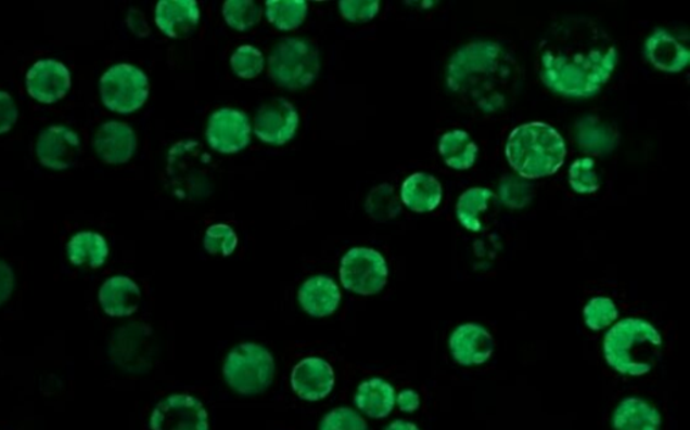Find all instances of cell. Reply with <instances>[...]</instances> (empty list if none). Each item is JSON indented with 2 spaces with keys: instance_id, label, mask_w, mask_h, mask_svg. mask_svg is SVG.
<instances>
[{
  "instance_id": "24",
  "label": "cell",
  "mask_w": 690,
  "mask_h": 430,
  "mask_svg": "<svg viewBox=\"0 0 690 430\" xmlns=\"http://www.w3.org/2000/svg\"><path fill=\"white\" fill-rule=\"evenodd\" d=\"M355 404L366 416L385 418L394 409L395 390L385 379L371 378L358 388Z\"/></svg>"
},
{
  "instance_id": "1",
  "label": "cell",
  "mask_w": 690,
  "mask_h": 430,
  "mask_svg": "<svg viewBox=\"0 0 690 430\" xmlns=\"http://www.w3.org/2000/svg\"><path fill=\"white\" fill-rule=\"evenodd\" d=\"M617 60L615 42L598 22L566 16L554 22L539 43V77L560 96L589 99L610 81Z\"/></svg>"
},
{
  "instance_id": "14",
  "label": "cell",
  "mask_w": 690,
  "mask_h": 430,
  "mask_svg": "<svg viewBox=\"0 0 690 430\" xmlns=\"http://www.w3.org/2000/svg\"><path fill=\"white\" fill-rule=\"evenodd\" d=\"M30 96L43 104H53L65 97L71 89V73L55 60H41L26 75Z\"/></svg>"
},
{
  "instance_id": "40",
  "label": "cell",
  "mask_w": 690,
  "mask_h": 430,
  "mask_svg": "<svg viewBox=\"0 0 690 430\" xmlns=\"http://www.w3.org/2000/svg\"><path fill=\"white\" fill-rule=\"evenodd\" d=\"M395 402H397L399 409L405 413H414L419 411L421 406L420 394L413 389L403 390L397 399H395Z\"/></svg>"
},
{
  "instance_id": "41",
  "label": "cell",
  "mask_w": 690,
  "mask_h": 430,
  "mask_svg": "<svg viewBox=\"0 0 690 430\" xmlns=\"http://www.w3.org/2000/svg\"><path fill=\"white\" fill-rule=\"evenodd\" d=\"M129 26L130 29L136 32L139 37H148L149 36V27L146 22L143 19V15L139 13L138 10H131L129 14Z\"/></svg>"
},
{
  "instance_id": "6",
  "label": "cell",
  "mask_w": 690,
  "mask_h": 430,
  "mask_svg": "<svg viewBox=\"0 0 690 430\" xmlns=\"http://www.w3.org/2000/svg\"><path fill=\"white\" fill-rule=\"evenodd\" d=\"M225 378L232 390L242 395L264 393L276 374L274 359L270 351L257 343H242L227 355Z\"/></svg>"
},
{
  "instance_id": "9",
  "label": "cell",
  "mask_w": 690,
  "mask_h": 430,
  "mask_svg": "<svg viewBox=\"0 0 690 430\" xmlns=\"http://www.w3.org/2000/svg\"><path fill=\"white\" fill-rule=\"evenodd\" d=\"M152 430H209L208 413L197 399L173 394L159 402L150 418Z\"/></svg>"
},
{
  "instance_id": "10",
  "label": "cell",
  "mask_w": 690,
  "mask_h": 430,
  "mask_svg": "<svg viewBox=\"0 0 690 430\" xmlns=\"http://www.w3.org/2000/svg\"><path fill=\"white\" fill-rule=\"evenodd\" d=\"M207 142L217 153L231 155L247 147L252 138V125L246 114L232 108H221L209 117Z\"/></svg>"
},
{
  "instance_id": "7",
  "label": "cell",
  "mask_w": 690,
  "mask_h": 430,
  "mask_svg": "<svg viewBox=\"0 0 690 430\" xmlns=\"http://www.w3.org/2000/svg\"><path fill=\"white\" fill-rule=\"evenodd\" d=\"M149 78L130 64L114 65L100 78V96L110 110L132 114L148 102Z\"/></svg>"
},
{
  "instance_id": "26",
  "label": "cell",
  "mask_w": 690,
  "mask_h": 430,
  "mask_svg": "<svg viewBox=\"0 0 690 430\" xmlns=\"http://www.w3.org/2000/svg\"><path fill=\"white\" fill-rule=\"evenodd\" d=\"M68 257L76 266H89L98 270L107 260L108 244L102 234L94 232H80L75 234L68 243Z\"/></svg>"
},
{
  "instance_id": "39",
  "label": "cell",
  "mask_w": 690,
  "mask_h": 430,
  "mask_svg": "<svg viewBox=\"0 0 690 430\" xmlns=\"http://www.w3.org/2000/svg\"><path fill=\"white\" fill-rule=\"evenodd\" d=\"M15 286L14 272L5 264L3 260H0V305L4 304L13 294Z\"/></svg>"
},
{
  "instance_id": "34",
  "label": "cell",
  "mask_w": 690,
  "mask_h": 430,
  "mask_svg": "<svg viewBox=\"0 0 690 430\" xmlns=\"http://www.w3.org/2000/svg\"><path fill=\"white\" fill-rule=\"evenodd\" d=\"M232 71L244 80H252L258 77L265 68L264 54L260 50L252 47V44H243L232 54L231 61Z\"/></svg>"
},
{
  "instance_id": "13",
  "label": "cell",
  "mask_w": 690,
  "mask_h": 430,
  "mask_svg": "<svg viewBox=\"0 0 690 430\" xmlns=\"http://www.w3.org/2000/svg\"><path fill=\"white\" fill-rule=\"evenodd\" d=\"M38 160L50 170L71 169L80 155V138L64 126H52L41 132L36 144Z\"/></svg>"
},
{
  "instance_id": "22",
  "label": "cell",
  "mask_w": 690,
  "mask_h": 430,
  "mask_svg": "<svg viewBox=\"0 0 690 430\" xmlns=\"http://www.w3.org/2000/svg\"><path fill=\"white\" fill-rule=\"evenodd\" d=\"M400 199L414 213H432L443 200L442 183L426 172H416L406 178L400 187Z\"/></svg>"
},
{
  "instance_id": "33",
  "label": "cell",
  "mask_w": 690,
  "mask_h": 430,
  "mask_svg": "<svg viewBox=\"0 0 690 430\" xmlns=\"http://www.w3.org/2000/svg\"><path fill=\"white\" fill-rule=\"evenodd\" d=\"M534 190L523 178L508 177L499 184V198L509 209H525L531 205Z\"/></svg>"
},
{
  "instance_id": "23",
  "label": "cell",
  "mask_w": 690,
  "mask_h": 430,
  "mask_svg": "<svg viewBox=\"0 0 690 430\" xmlns=\"http://www.w3.org/2000/svg\"><path fill=\"white\" fill-rule=\"evenodd\" d=\"M614 430H661V413L649 401L627 396L619 402L611 418Z\"/></svg>"
},
{
  "instance_id": "4",
  "label": "cell",
  "mask_w": 690,
  "mask_h": 430,
  "mask_svg": "<svg viewBox=\"0 0 690 430\" xmlns=\"http://www.w3.org/2000/svg\"><path fill=\"white\" fill-rule=\"evenodd\" d=\"M506 158L523 180H538L561 169L566 158V145L552 126L528 122L510 133Z\"/></svg>"
},
{
  "instance_id": "8",
  "label": "cell",
  "mask_w": 690,
  "mask_h": 430,
  "mask_svg": "<svg viewBox=\"0 0 690 430\" xmlns=\"http://www.w3.org/2000/svg\"><path fill=\"white\" fill-rule=\"evenodd\" d=\"M388 268L385 257L370 248H354L343 257L341 278L345 289L361 296L380 294L386 287Z\"/></svg>"
},
{
  "instance_id": "28",
  "label": "cell",
  "mask_w": 690,
  "mask_h": 430,
  "mask_svg": "<svg viewBox=\"0 0 690 430\" xmlns=\"http://www.w3.org/2000/svg\"><path fill=\"white\" fill-rule=\"evenodd\" d=\"M308 9V3L303 0H269L266 16L278 30L292 31L303 25Z\"/></svg>"
},
{
  "instance_id": "11",
  "label": "cell",
  "mask_w": 690,
  "mask_h": 430,
  "mask_svg": "<svg viewBox=\"0 0 690 430\" xmlns=\"http://www.w3.org/2000/svg\"><path fill=\"white\" fill-rule=\"evenodd\" d=\"M298 125L299 116L294 105L285 99H276L259 108L254 132L260 142L283 145L296 135Z\"/></svg>"
},
{
  "instance_id": "12",
  "label": "cell",
  "mask_w": 690,
  "mask_h": 430,
  "mask_svg": "<svg viewBox=\"0 0 690 430\" xmlns=\"http://www.w3.org/2000/svg\"><path fill=\"white\" fill-rule=\"evenodd\" d=\"M448 344L455 362L464 367L484 365L495 351L491 333L477 323L460 324L450 334Z\"/></svg>"
},
{
  "instance_id": "18",
  "label": "cell",
  "mask_w": 690,
  "mask_h": 430,
  "mask_svg": "<svg viewBox=\"0 0 690 430\" xmlns=\"http://www.w3.org/2000/svg\"><path fill=\"white\" fill-rule=\"evenodd\" d=\"M202 18L194 0H163L155 8V24L169 38H186L197 29Z\"/></svg>"
},
{
  "instance_id": "42",
  "label": "cell",
  "mask_w": 690,
  "mask_h": 430,
  "mask_svg": "<svg viewBox=\"0 0 690 430\" xmlns=\"http://www.w3.org/2000/svg\"><path fill=\"white\" fill-rule=\"evenodd\" d=\"M386 430H420V428L417 427L416 424L413 422L406 421V420H397L389 424Z\"/></svg>"
},
{
  "instance_id": "21",
  "label": "cell",
  "mask_w": 690,
  "mask_h": 430,
  "mask_svg": "<svg viewBox=\"0 0 690 430\" xmlns=\"http://www.w3.org/2000/svg\"><path fill=\"white\" fill-rule=\"evenodd\" d=\"M299 304L306 314L325 317L341 305L342 294L337 284L327 276H315L306 281L298 292Z\"/></svg>"
},
{
  "instance_id": "36",
  "label": "cell",
  "mask_w": 690,
  "mask_h": 430,
  "mask_svg": "<svg viewBox=\"0 0 690 430\" xmlns=\"http://www.w3.org/2000/svg\"><path fill=\"white\" fill-rule=\"evenodd\" d=\"M320 430H369V428L358 413L349 407H338L322 418Z\"/></svg>"
},
{
  "instance_id": "19",
  "label": "cell",
  "mask_w": 690,
  "mask_h": 430,
  "mask_svg": "<svg viewBox=\"0 0 690 430\" xmlns=\"http://www.w3.org/2000/svg\"><path fill=\"white\" fill-rule=\"evenodd\" d=\"M141 289L131 278L114 276L99 290V301L108 316L125 317L136 314L141 303Z\"/></svg>"
},
{
  "instance_id": "32",
  "label": "cell",
  "mask_w": 690,
  "mask_h": 430,
  "mask_svg": "<svg viewBox=\"0 0 690 430\" xmlns=\"http://www.w3.org/2000/svg\"><path fill=\"white\" fill-rule=\"evenodd\" d=\"M570 184L577 194H593L600 188V178L597 164L591 158H580L573 161L570 169Z\"/></svg>"
},
{
  "instance_id": "38",
  "label": "cell",
  "mask_w": 690,
  "mask_h": 430,
  "mask_svg": "<svg viewBox=\"0 0 690 430\" xmlns=\"http://www.w3.org/2000/svg\"><path fill=\"white\" fill-rule=\"evenodd\" d=\"M16 119H18V109L13 97L8 92L0 91V135L9 132Z\"/></svg>"
},
{
  "instance_id": "35",
  "label": "cell",
  "mask_w": 690,
  "mask_h": 430,
  "mask_svg": "<svg viewBox=\"0 0 690 430\" xmlns=\"http://www.w3.org/2000/svg\"><path fill=\"white\" fill-rule=\"evenodd\" d=\"M237 247V233L226 223H216L205 232L204 248L209 255L231 256Z\"/></svg>"
},
{
  "instance_id": "2",
  "label": "cell",
  "mask_w": 690,
  "mask_h": 430,
  "mask_svg": "<svg viewBox=\"0 0 690 430\" xmlns=\"http://www.w3.org/2000/svg\"><path fill=\"white\" fill-rule=\"evenodd\" d=\"M447 86L470 107L497 114L514 103L522 71L502 44L482 39L456 50L447 66Z\"/></svg>"
},
{
  "instance_id": "17",
  "label": "cell",
  "mask_w": 690,
  "mask_h": 430,
  "mask_svg": "<svg viewBox=\"0 0 690 430\" xmlns=\"http://www.w3.org/2000/svg\"><path fill=\"white\" fill-rule=\"evenodd\" d=\"M643 53L655 69L666 73H680L690 61L688 48L665 29L651 32L644 41Z\"/></svg>"
},
{
  "instance_id": "30",
  "label": "cell",
  "mask_w": 690,
  "mask_h": 430,
  "mask_svg": "<svg viewBox=\"0 0 690 430\" xmlns=\"http://www.w3.org/2000/svg\"><path fill=\"white\" fill-rule=\"evenodd\" d=\"M222 16L231 29L246 31L259 24L261 8L252 0H228L222 5Z\"/></svg>"
},
{
  "instance_id": "16",
  "label": "cell",
  "mask_w": 690,
  "mask_h": 430,
  "mask_svg": "<svg viewBox=\"0 0 690 430\" xmlns=\"http://www.w3.org/2000/svg\"><path fill=\"white\" fill-rule=\"evenodd\" d=\"M93 149L104 164L124 165L137 151V136L126 122L108 121L93 136Z\"/></svg>"
},
{
  "instance_id": "20",
  "label": "cell",
  "mask_w": 690,
  "mask_h": 430,
  "mask_svg": "<svg viewBox=\"0 0 690 430\" xmlns=\"http://www.w3.org/2000/svg\"><path fill=\"white\" fill-rule=\"evenodd\" d=\"M575 139L584 153L593 156L614 153L621 142L616 128L597 116H584L576 122Z\"/></svg>"
},
{
  "instance_id": "15",
  "label": "cell",
  "mask_w": 690,
  "mask_h": 430,
  "mask_svg": "<svg viewBox=\"0 0 690 430\" xmlns=\"http://www.w3.org/2000/svg\"><path fill=\"white\" fill-rule=\"evenodd\" d=\"M335 387V373L324 360L305 359L294 366L292 372V388L305 401H320L330 395Z\"/></svg>"
},
{
  "instance_id": "25",
  "label": "cell",
  "mask_w": 690,
  "mask_h": 430,
  "mask_svg": "<svg viewBox=\"0 0 690 430\" xmlns=\"http://www.w3.org/2000/svg\"><path fill=\"white\" fill-rule=\"evenodd\" d=\"M438 153L450 169L464 171L476 164L478 148L469 133L453 130L439 138Z\"/></svg>"
},
{
  "instance_id": "5",
  "label": "cell",
  "mask_w": 690,
  "mask_h": 430,
  "mask_svg": "<svg viewBox=\"0 0 690 430\" xmlns=\"http://www.w3.org/2000/svg\"><path fill=\"white\" fill-rule=\"evenodd\" d=\"M320 71L316 48L303 38L282 39L270 54L269 73L272 81L289 91H299L315 82Z\"/></svg>"
},
{
  "instance_id": "29",
  "label": "cell",
  "mask_w": 690,
  "mask_h": 430,
  "mask_svg": "<svg viewBox=\"0 0 690 430\" xmlns=\"http://www.w3.org/2000/svg\"><path fill=\"white\" fill-rule=\"evenodd\" d=\"M400 203L392 184L383 183L371 190L366 199V211L376 222H387L400 214Z\"/></svg>"
},
{
  "instance_id": "31",
  "label": "cell",
  "mask_w": 690,
  "mask_h": 430,
  "mask_svg": "<svg viewBox=\"0 0 690 430\" xmlns=\"http://www.w3.org/2000/svg\"><path fill=\"white\" fill-rule=\"evenodd\" d=\"M584 323L591 331L599 333L609 328L619 317V310L614 300L605 296H597L588 301L583 311Z\"/></svg>"
},
{
  "instance_id": "27",
  "label": "cell",
  "mask_w": 690,
  "mask_h": 430,
  "mask_svg": "<svg viewBox=\"0 0 690 430\" xmlns=\"http://www.w3.org/2000/svg\"><path fill=\"white\" fill-rule=\"evenodd\" d=\"M493 198L494 193L486 187H472L461 194L456 205V216L460 225L470 232H481L483 229L481 216L488 209Z\"/></svg>"
},
{
  "instance_id": "37",
  "label": "cell",
  "mask_w": 690,
  "mask_h": 430,
  "mask_svg": "<svg viewBox=\"0 0 690 430\" xmlns=\"http://www.w3.org/2000/svg\"><path fill=\"white\" fill-rule=\"evenodd\" d=\"M380 2H366V0H344L338 3V9L345 19L354 22V24H361V22H369L374 19L378 13H380Z\"/></svg>"
},
{
  "instance_id": "3",
  "label": "cell",
  "mask_w": 690,
  "mask_h": 430,
  "mask_svg": "<svg viewBox=\"0 0 690 430\" xmlns=\"http://www.w3.org/2000/svg\"><path fill=\"white\" fill-rule=\"evenodd\" d=\"M664 339L641 317L616 322L603 340V355L612 370L626 377L647 376L660 361Z\"/></svg>"
}]
</instances>
